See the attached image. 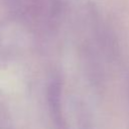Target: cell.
<instances>
[{"label": "cell", "instance_id": "cell-1", "mask_svg": "<svg viewBox=\"0 0 129 129\" xmlns=\"http://www.w3.org/2000/svg\"><path fill=\"white\" fill-rule=\"evenodd\" d=\"M47 103L50 117L55 129H69L66 119L63 118L61 108V85L59 81L54 80L47 89Z\"/></svg>", "mask_w": 129, "mask_h": 129}]
</instances>
